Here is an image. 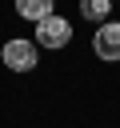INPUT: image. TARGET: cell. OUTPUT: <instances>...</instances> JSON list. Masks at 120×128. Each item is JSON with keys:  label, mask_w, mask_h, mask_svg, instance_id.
<instances>
[{"label": "cell", "mask_w": 120, "mask_h": 128, "mask_svg": "<svg viewBox=\"0 0 120 128\" xmlns=\"http://www.w3.org/2000/svg\"><path fill=\"white\" fill-rule=\"evenodd\" d=\"M68 40H72V24L64 16H44L36 24V44L40 48H64Z\"/></svg>", "instance_id": "1"}, {"label": "cell", "mask_w": 120, "mask_h": 128, "mask_svg": "<svg viewBox=\"0 0 120 128\" xmlns=\"http://www.w3.org/2000/svg\"><path fill=\"white\" fill-rule=\"evenodd\" d=\"M4 64L12 72H32L36 68V44L32 40H8L4 44Z\"/></svg>", "instance_id": "2"}, {"label": "cell", "mask_w": 120, "mask_h": 128, "mask_svg": "<svg viewBox=\"0 0 120 128\" xmlns=\"http://www.w3.org/2000/svg\"><path fill=\"white\" fill-rule=\"evenodd\" d=\"M92 52H96L100 60H120V24H116V20L100 24V32L92 36Z\"/></svg>", "instance_id": "3"}, {"label": "cell", "mask_w": 120, "mask_h": 128, "mask_svg": "<svg viewBox=\"0 0 120 128\" xmlns=\"http://www.w3.org/2000/svg\"><path fill=\"white\" fill-rule=\"evenodd\" d=\"M16 12L24 16V20H44V16H52V0H16Z\"/></svg>", "instance_id": "4"}, {"label": "cell", "mask_w": 120, "mask_h": 128, "mask_svg": "<svg viewBox=\"0 0 120 128\" xmlns=\"http://www.w3.org/2000/svg\"><path fill=\"white\" fill-rule=\"evenodd\" d=\"M80 12H84V20H100V24H108L112 0H80Z\"/></svg>", "instance_id": "5"}]
</instances>
